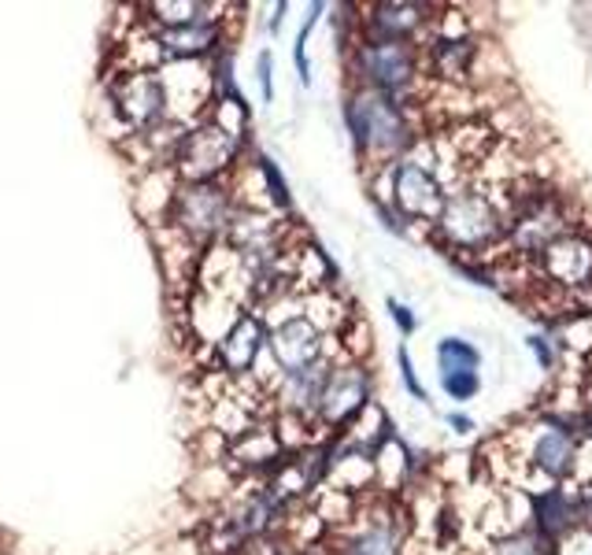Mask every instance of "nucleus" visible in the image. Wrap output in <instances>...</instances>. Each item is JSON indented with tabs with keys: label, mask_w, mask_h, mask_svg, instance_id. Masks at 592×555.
I'll list each match as a JSON object with an SVG mask.
<instances>
[{
	"label": "nucleus",
	"mask_w": 592,
	"mask_h": 555,
	"mask_svg": "<svg viewBox=\"0 0 592 555\" xmlns=\"http://www.w3.org/2000/svg\"><path fill=\"white\" fill-rule=\"evenodd\" d=\"M344 119H349V130L355 137V148L360 156L374 159L382 167H393L396 159L412 156L415 148V123L407 115V108L396 97L374 93V89H355L344 104Z\"/></svg>",
	"instance_id": "1"
},
{
	"label": "nucleus",
	"mask_w": 592,
	"mask_h": 555,
	"mask_svg": "<svg viewBox=\"0 0 592 555\" xmlns=\"http://www.w3.org/2000/svg\"><path fill=\"white\" fill-rule=\"evenodd\" d=\"M507 237L504 245L523 259H537L545 248H552L559 237H567L574 226L567 197L552 186L529 181L523 193H507Z\"/></svg>",
	"instance_id": "2"
},
{
	"label": "nucleus",
	"mask_w": 592,
	"mask_h": 555,
	"mask_svg": "<svg viewBox=\"0 0 592 555\" xmlns=\"http://www.w3.org/2000/svg\"><path fill=\"white\" fill-rule=\"evenodd\" d=\"M434 226L445 248L482 252V248L504 245L507 208L482 186H459V189H448V204Z\"/></svg>",
	"instance_id": "3"
},
{
	"label": "nucleus",
	"mask_w": 592,
	"mask_h": 555,
	"mask_svg": "<svg viewBox=\"0 0 592 555\" xmlns=\"http://www.w3.org/2000/svg\"><path fill=\"white\" fill-rule=\"evenodd\" d=\"M385 181H390V200L404 219L412 222H437L448 204V189L437 164L430 156L412 153L396 159L393 167H385Z\"/></svg>",
	"instance_id": "4"
},
{
	"label": "nucleus",
	"mask_w": 592,
	"mask_h": 555,
	"mask_svg": "<svg viewBox=\"0 0 592 555\" xmlns=\"http://www.w3.org/2000/svg\"><path fill=\"white\" fill-rule=\"evenodd\" d=\"M352 67L363 89L401 100V93H407L423 75V48L404 42H366L363 37L352 53Z\"/></svg>",
	"instance_id": "5"
},
{
	"label": "nucleus",
	"mask_w": 592,
	"mask_h": 555,
	"mask_svg": "<svg viewBox=\"0 0 592 555\" xmlns=\"http://www.w3.org/2000/svg\"><path fill=\"white\" fill-rule=\"evenodd\" d=\"M233 200L219 181H186L171 197V222L186 234L189 241H216L230 234L233 226Z\"/></svg>",
	"instance_id": "6"
},
{
	"label": "nucleus",
	"mask_w": 592,
	"mask_h": 555,
	"mask_svg": "<svg viewBox=\"0 0 592 555\" xmlns=\"http://www.w3.org/2000/svg\"><path fill=\"white\" fill-rule=\"evenodd\" d=\"M537 275L559 292L581 297L592 292V234L585 230H570L567 237H559L552 248H545L534 259Z\"/></svg>",
	"instance_id": "7"
},
{
	"label": "nucleus",
	"mask_w": 592,
	"mask_h": 555,
	"mask_svg": "<svg viewBox=\"0 0 592 555\" xmlns=\"http://www.w3.org/2000/svg\"><path fill=\"white\" fill-rule=\"evenodd\" d=\"M241 141L233 130L219 126V123H204L189 134H182L178 148H175V164L189 181H211L219 170H227L238 156Z\"/></svg>",
	"instance_id": "8"
},
{
	"label": "nucleus",
	"mask_w": 592,
	"mask_h": 555,
	"mask_svg": "<svg viewBox=\"0 0 592 555\" xmlns=\"http://www.w3.org/2000/svg\"><path fill=\"white\" fill-rule=\"evenodd\" d=\"M267 348L278 375H296V370H308L315 363L330 359L326 356V330L311 315H304V311L285 315L278 326H271Z\"/></svg>",
	"instance_id": "9"
},
{
	"label": "nucleus",
	"mask_w": 592,
	"mask_h": 555,
	"mask_svg": "<svg viewBox=\"0 0 592 555\" xmlns=\"http://www.w3.org/2000/svg\"><path fill=\"white\" fill-rule=\"evenodd\" d=\"M371 408V370L363 363H337L326 378L322 400H319V419L326 430L349 426L355 415Z\"/></svg>",
	"instance_id": "10"
},
{
	"label": "nucleus",
	"mask_w": 592,
	"mask_h": 555,
	"mask_svg": "<svg viewBox=\"0 0 592 555\" xmlns=\"http://www.w3.org/2000/svg\"><path fill=\"white\" fill-rule=\"evenodd\" d=\"M167 86L156 70H134V75L119 78L116 86V108L130 126L138 130H156L167 119Z\"/></svg>",
	"instance_id": "11"
},
{
	"label": "nucleus",
	"mask_w": 592,
	"mask_h": 555,
	"mask_svg": "<svg viewBox=\"0 0 592 555\" xmlns=\"http://www.w3.org/2000/svg\"><path fill=\"white\" fill-rule=\"evenodd\" d=\"M337 555H404V526L390 508H371L337 537Z\"/></svg>",
	"instance_id": "12"
},
{
	"label": "nucleus",
	"mask_w": 592,
	"mask_h": 555,
	"mask_svg": "<svg viewBox=\"0 0 592 555\" xmlns=\"http://www.w3.org/2000/svg\"><path fill=\"white\" fill-rule=\"evenodd\" d=\"M526 463L545 481L563 486L570 474L578 470V433L559 426V422H540L534 430V437H529Z\"/></svg>",
	"instance_id": "13"
},
{
	"label": "nucleus",
	"mask_w": 592,
	"mask_h": 555,
	"mask_svg": "<svg viewBox=\"0 0 592 555\" xmlns=\"http://www.w3.org/2000/svg\"><path fill=\"white\" fill-rule=\"evenodd\" d=\"M430 26V8L412 0H382L366 8V42H404L415 45Z\"/></svg>",
	"instance_id": "14"
},
{
	"label": "nucleus",
	"mask_w": 592,
	"mask_h": 555,
	"mask_svg": "<svg viewBox=\"0 0 592 555\" xmlns=\"http://www.w3.org/2000/svg\"><path fill=\"white\" fill-rule=\"evenodd\" d=\"M267 333L271 330L263 326L260 315H249V311L238 315L219 337V348H216L219 367L227 370V375H249V370L256 367L263 345H267Z\"/></svg>",
	"instance_id": "15"
},
{
	"label": "nucleus",
	"mask_w": 592,
	"mask_h": 555,
	"mask_svg": "<svg viewBox=\"0 0 592 555\" xmlns=\"http://www.w3.org/2000/svg\"><path fill=\"white\" fill-rule=\"evenodd\" d=\"M333 367H337L333 359H322V363H315V367H308V370H296V375H282L278 408L285 411V415L296 419V422L319 415V400H322L326 378H330Z\"/></svg>",
	"instance_id": "16"
},
{
	"label": "nucleus",
	"mask_w": 592,
	"mask_h": 555,
	"mask_svg": "<svg viewBox=\"0 0 592 555\" xmlns=\"http://www.w3.org/2000/svg\"><path fill=\"white\" fill-rule=\"evenodd\" d=\"M478 53L482 45L474 34H437L426 45V64L445 82H467V75L478 67Z\"/></svg>",
	"instance_id": "17"
},
{
	"label": "nucleus",
	"mask_w": 592,
	"mask_h": 555,
	"mask_svg": "<svg viewBox=\"0 0 592 555\" xmlns=\"http://www.w3.org/2000/svg\"><path fill=\"white\" fill-rule=\"evenodd\" d=\"M581 522V508H578V492L570 497L563 486L540 489V497H534V533L552 548V544L570 533Z\"/></svg>",
	"instance_id": "18"
},
{
	"label": "nucleus",
	"mask_w": 592,
	"mask_h": 555,
	"mask_svg": "<svg viewBox=\"0 0 592 555\" xmlns=\"http://www.w3.org/2000/svg\"><path fill=\"white\" fill-rule=\"evenodd\" d=\"M219 42V26L216 19L208 23H189V26H167L156 34V45L163 56H175V59H193V56H204L211 53Z\"/></svg>",
	"instance_id": "19"
},
{
	"label": "nucleus",
	"mask_w": 592,
	"mask_h": 555,
	"mask_svg": "<svg viewBox=\"0 0 592 555\" xmlns=\"http://www.w3.org/2000/svg\"><path fill=\"white\" fill-rule=\"evenodd\" d=\"M278 437L267 430V426H252V430H241V437L233 441V456L249 467H267V463L278 459Z\"/></svg>",
	"instance_id": "20"
},
{
	"label": "nucleus",
	"mask_w": 592,
	"mask_h": 555,
	"mask_svg": "<svg viewBox=\"0 0 592 555\" xmlns=\"http://www.w3.org/2000/svg\"><path fill=\"white\" fill-rule=\"evenodd\" d=\"M478 356L474 345H467L463 337H445L441 345H437V367H441V378L448 375H478Z\"/></svg>",
	"instance_id": "21"
},
{
	"label": "nucleus",
	"mask_w": 592,
	"mask_h": 555,
	"mask_svg": "<svg viewBox=\"0 0 592 555\" xmlns=\"http://www.w3.org/2000/svg\"><path fill=\"white\" fill-rule=\"evenodd\" d=\"M152 12H156V19L163 23V30L167 26H189V23H208L211 15V4H186V0H156L152 4Z\"/></svg>",
	"instance_id": "22"
},
{
	"label": "nucleus",
	"mask_w": 592,
	"mask_h": 555,
	"mask_svg": "<svg viewBox=\"0 0 592 555\" xmlns=\"http://www.w3.org/2000/svg\"><path fill=\"white\" fill-rule=\"evenodd\" d=\"M489 555H552V548L534 530H523V533H504Z\"/></svg>",
	"instance_id": "23"
},
{
	"label": "nucleus",
	"mask_w": 592,
	"mask_h": 555,
	"mask_svg": "<svg viewBox=\"0 0 592 555\" xmlns=\"http://www.w3.org/2000/svg\"><path fill=\"white\" fill-rule=\"evenodd\" d=\"M552 555H592V522H578L552 544Z\"/></svg>",
	"instance_id": "24"
},
{
	"label": "nucleus",
	"mask_w": 592,
	"mask_h": 555,
	"mask_svg": "<svg viewBox=\"0 0 592 555\" xmlns=\"http://www.w3.org/2000/svg\"><path fill=\"white\" fill-rule=\"evenodd\" d=\"M441 386L452 400H474L478 389H482V378L478 375H448V378H441Z\"/></svg>",
	"instance_id": "25"
},
{
	"label": "nucleus",
	"mask_w": 592,
	"mask_h": 555,
	"mask_svg": "<svg viewBox=\"0 0 592 555\" xmlns=\"http://www.w3.org/2000/svg\"><path fill=\"white\" fill-rule=\"evenodd\" d=\"M263 164V178H267V189H271V200L278 208H285L289 204V193H285V181H282V175H278V167L271 164V159H260Z\"/></svg>",
	"instance_id": "26"
},
{
	"label": "nucleus",
	"mask_w": 592,
	"mask_h": 555,
	"mask_svg": "<svg viewBox=\"0 0 592 555\" xmlns=\"http://www.w3.org/2000/svg\"><path fill=\"white\" fill-rule=\"evenodd\" d=\"M396 359H401V378H404V389L412 392L415 400H426V389H423V381L415 378V367H412V356H407V348L396 352Z\"/></svg>",
	"instance_id": "27"
},
{
	"label": "nucleus",
	"mask_w": 592,
	"mask_h": 555,
	"mask_svg": "<svg viewBox=\"0 0 592 555\" xmlns=\"http://www.w3.org/2000/svg\"><path fill=\"white\" fill-rule=\"evenodd\" d=\"M390 315H393V322L401 326L404 333H415V315H412V308H404V304H396V300H390Z\"/></svg>",
	"instance_id": "28"
},
{
	"label": "nucleus",
	"mask_w": 592,
	"mask_h": 555,
	"mask_svg": "<svg viewBox=\"0 0 592 555\" xmlns=\"http://www.w3.org/2000/svg\"><path fill=\"white\" fill-rule=\"evenodd\" d=\"M260 93H263V100L274 97V86H271V53H260Z\"/></svg>",
	"instance_id": "29"
},
{
	"label": "nucleus",
	"mask_w": 592,
	"mask_h": 555,
	"mask_svg": "<svg viewBox=\"0 0 592 555\" xmlns=\"http://www.w3.org/2000/svg\"><path fill=\"white\" fill-rule=\"evenodd\" d=\"M529 348H534V356L545 363V367H552V348H548L545 337H529Z\"/></svg>",
	"instance_id": "30"
},
{
	"label": "nucleus",
	"mask_w": 592,
	"mask_h": 555,
	"mask_svg": "<svg viewBox=\"0 0 592 555\" xmlns=\"http://www.w3.org/2000/svg\"><path fill=\"white\" fill-rule=\"evenodd\" d=\"M448 422H452V426H456L459 433H467V430H471V419H467V415H452Z\"/></svg>",
	"instance_id": "31"
}]
</instances>
